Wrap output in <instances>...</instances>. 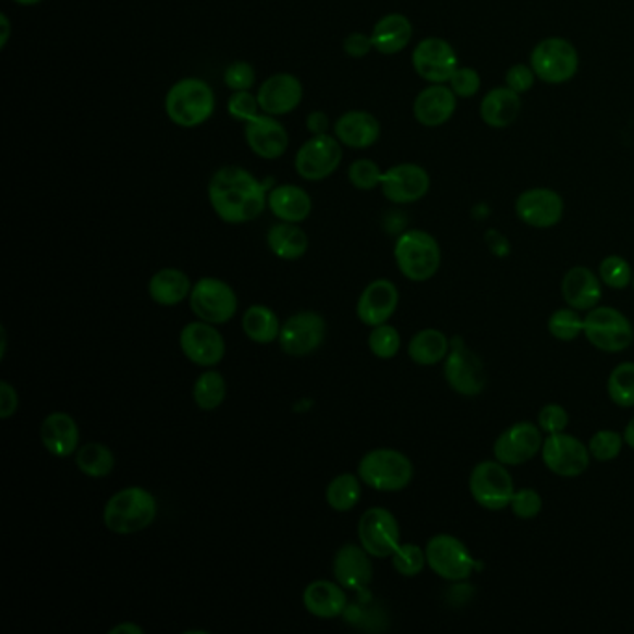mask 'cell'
Instances as JSON below:
<instances>
[{
	"label": "cell",
	"instance_id": "cell-1",
	"mask_svg": "<svg viewBox=\"0 0 634 634\" xmlns=\"http://www.w3.org/2000/svg\"><path fill=\"white\" fill-rule=\"evenodd\" d=\"M272 179L259 181L242 166H222L209 181V204L222 222L242 225L257 220L268 207Z\"/></svg>",
	"mask_w": 634,
	"mask_h": 634
},
{
	"label": "cell",
	"instance_id": "cell-2",
	"mask_svg": "<svg viewBox=\"0 0 634 634\" xmlns=\"http://www.w3.org/2000/svg\"><path fill=\"white\" fill-rule=\"evenodd\" d=\"M159 514L155 495L142 486H127L115 491L102 510V523L112 534L133 536L151 527Z\"/></svg>",
	"mask_w": 634,
	"mask_h": 634
},
{
	"label": "cell",
	"instance_id": "cell-3",
	"mask_svg": "<svg viewBox=\"0 0 634 634\" xmlns=\"http://www.w3.org/2000/svg\"><path fill=\"white\" fill-rule=\"evenodd\" d=\"M164 110L178 127H202L215 114V89L199 76H184L168 89Z\"/></svg>",
	"mask_w": 634,
	"mask_h": 634
},
{
	"label": "cell",
	"instance_id": "cell-4",
	"mask_svg": "<svg viewBox=\"0 0 634 634\" xmlns=\"http://www.w3.org/2000/svg\"><path fill=\"white\" fill-rule=\"evenodd\" d=\"M394 263L399 272L413 281H430L441 267V247L436 236L423 229H407L394 242Z\"/></svg>",
	"mask_w": 634,
	"mask_h": 634
},
{
	"label": "cell",
	"instance_id": "cell-5",
	"mask_svg": "<svg viewBox=\"0 0 634 634\" xmlns=\"http://www.w3.org/2000/svg\"><path fill=\"white\" fill-rule=\"evenodd\" d=\"M413 463L404 452L397 449H375L359 460L357 476L363 486L380 493H397L412 484Z\"/></svg>",
	"mask_w": 634,
	"mask_h": 634
},
{
	"label": "cell",
	"instance_id": "cell-6",
	"mask_svg": "<svg viewBox=\"0 0 634 634\" xmlns=\"http://www.w3.org/2000/svg\"><path fill=\"white\" fill-rule=\"evenodd\" d=\"M584 337L594 349L620 354L634 343L633 322L609 305H597L584 317Z\"/></svg>",
	"mask_w": 634,
	"mask_h": 634
},
{
	"label": "cell",
	"instance_id": "cell-7",
	"mask_svg": "<svg viewBox=\"0 0 634 634\" xmlns=\"http://www.w3.org/2000/svg\"><path fill=\"white\" fill-rule=\"evenodd\" d=\"M528 64L541 83L557 86L570 83L571 78L577 75L581 58L575 45L565 38L552 36L536 44Z\"/></svg>",
	"mask_w": 634,
	"mask_h": 634
},
{
	"label": "cell",
	"instance_id": "cell-8",
	"mask_svg": "<svg viewBox=\"0 0 634 634\" xmlns=\"http://www.w3.org/2000/svg\"><path fill=\"white\" fill-rule=\"evenodd\" d=\"M470 493L478 507L489 512H499L510 507L514 497V476L510 475L504 463L486 460L471 471Z\"/></svg>",
	"mask_w": 634,
	"mask_h": 634
},
{
	"label": "cell",
	"instance_id": "cell-9",
	"mask_svg": "<svg viewBox=\"0 0 634 634\" xmlns=\"http://www.w3.org/2000/svg\"><path fill=\"white\" fill-rule=\"evenodd\" d=\"M426 564L439 578L462 583L473 575L476 560L467 546L452 534H436L425 547Z\"/></svg>",
	"mask_w": 634,
	"mask_h": 634
},
{
	"label": "cell",
	"instance_id": "cell-10",
	"mask_svg": "<svg viewBox=\"0 0 634 634\" xmlns=\"http://www.w3.org/2000/svg\"><path fill=\"white\" fill-rule=\"evenodd\" d=\"M191 309L197 320L222 326L235 318L239 312V296L233 286L218 278H202L192 286Z\"/></svg>",
	"mask_w": 634,
	"mask_h": 634
},
{
	"label": "cell",
	"instance_id": "cell-11",
	"mask_svg": "<svg viewBox=\"0 0 634 634\" xmlns=\"http://www.w3.org/2000/svg\"><path fill=\"white\" fill-rule=\"evenodd\" d=\"M343 144L336 134H318L305 141L294 157V170L304 181L320 183L331 178L343 162Z\"/></svg>",
	"mask_w": 634,
	"mask_h": 634
},
{
	"label": "cell",
	"instance_id": "cell-12",
	"mask_svg": "<svg viewBox=\"0 0 634 634\" xmlns=\"http://www.w3.org/2000/svg\"><path fill=\"white\" fill-rule=\"evenodd\" d=\"M357 539L373 559H391L402 544L399 520L388 508H368L357 521Z\"/></svg>",
	"mask_w": 634,
	"mask_h": 634
},
{
	"label": "cell",
	"instance_id": "cell-13",
	"mask_svg": "<svg viewBox=\"0 0 634 634\" xmlns=\"http://www.w3.org/2000/svg\"><path fill=\"white\" fill-rule=\"evenodd\" d=\"M539 456L552 475L562 478H577L584 475L592 462L588 444L565 431L547 436Z\"/></svg>",
	"mask_w": 634,
	"mask_h": 634
},
{
	"label": "cell",
	"instance_id": "cell-14",
	"mask_svg": "<svg viewBox=\"0 0 634 634\" xmlns=\"http://www.w3.org/2000/svg\"><path fill=\"white\" fill-rule=\"evenodd\" d=\"M443 376L449 388L462 397H478L486 389L484 363L460 339L452 341L451 352L444 357Z\"/></svg>",
	"mask_w": 634,
	"mask_h": 634
},
{
	"label": "cell",
	"instance_id": "cell-15",
	"mask_svg": "<svg viewBox=\"0 0 634 634\" xmlns=\"http://www.w3.org/2000/svg\"><path fill=\"white\" fill-rule=\"evenodd\" d=\"M326 333L328 326L320 313L300 312L283 322L278 343L291 357H307L322 346Z\"/></svg>",
	"mask_w": 634,
	"mask_h": 634
},
{
	"label": "cell",
	"instance_id": "cell-16",
	"mask_svg": "<svg viewBox=\"0 0 634 634\" xmlns=\"http://www.w3.org/2000/svg\"><path fill=\"white\" fill-rule=\"evenodd\" d=\"M544 441V431L539 430L538 425L528 420L514 423L495 439V460L504 463L507 467H517L539 456Z\"/></svg>",
	"mask_w": 634,
	"mask_h": 634
},
{
	"label": "cell",
	"instance_id": "cell-17",
	"mask_svg": "<svg viewBox=\"0 0 634 634\" xmlns=\"http://www.w3.org/2000/svg\"><path fill=\"white\" fill-rule=\"evenodd\" d=\"M412 64L415 73L428 84H449L454 71L460 68L458 54L447 39H420L412 52Z\"/></svg>",
	"mask_w": 634,
	"mask_h": 634
},
{
	"label": "cell",
	"instance_id": "cell-18",
	"mask_svg": "<svg viewBox=\"0 0 634 634\" xmlns=\"http://www.w3.org/2000/svg\"><path fill=\"white\" fill-rule=\"evenodd\" d=\"M179 346L184 357L197 367L210 368L220 365L225 357V341L216 330L215 324L188 322L179 333Z\"/></svg>",
	"mask_w": 634,
	"mask_h": 634
},
{
	"label": "cell",
	"instance_id": "cell-19",
	"mask_svg": "<svg viewBox=\"0 0 634 634\" xmlns=\"http://www.w3.org/2000/svg\"><path fill=\"white\" fill-rule=\"evenodd\" d=\"M430 175L415 162L394 164L383 172L380 191L394 205H412L420 202L430 191Z\"/></svg>",
	"mask_w": 634,
	"mask_h": 634
},
{
	"label": "cell",
	"instance_id": "cell-20",
	"mask_svg": "<svg viewBox=\"0 0 634 634\" xmlns=\"http://www.w3.org/2000/svg\"><path fill=\"white\" fill-rule=\"evenodd\" d=\"M564 199L559 192L536 186L521 192L515 199V215L521 222L534 229H551L564 218Z\"/></svg>",
	"mask_w": 634,
	"mask_h": 634
},
{
	"label": "cell",
	"instance_id": "cell-21",
	"mask_svg": "<svg viewBox=\"0 0 634 634\" xmlns=\"http://www.w3.org/2000/svg\"><path fill=\"white\" fill-rule=\"evenodd\" d=\"M244 138L249 151L263 160H278L289 149V133L276 115L260 114L244 123Z\"/></svg>",
	"mask_w": 634,
	"mask_h": 634
},
{
	"label": "cell",
	"instance_id": "cell-22",
	"mask_svg": "<svg viewBox=\"0 0 634 634\" xmlns=\"http://www.w3.org/2000/svg\"><path fill=\"white\" fill-rule=\"evenodd\" d=\"M260 110L265 114H291L304 101V84L292 73H273L257 89Z\"/></svg>",
	"mask_w": 634,
	"mask_h": 634
},
{
	"label": "cell",
	"instance_id": "cell-23",
	"mask_svg": "<svg viewBox=\"0 0 634 634\" xmlns=\"http://www.w3.org/2000/svg\"><path fill=\"white\" fill-rule=\"evenodd\" d=\"M370 559L373 557L363 549L362 544L349 541L339 547L333 557V577L344 590L365 592L375 578V568Z\"/></svg>",
	"mask_w": 634,
	"mask_h": 634
},
{
	"label": "cell",
	"instance_id": "cell-24",
	"mask_svg": "<svg viewBox=\"0 0 634 634\" xmlns=\"http://www.w3.org/2000/svg\"><path fill=\"white\" fill-rule=\"evenodd\" d=\"M399 302V289L393 281L375 280L363 289L362 296L355 305V313L365 326L376 328L391 320L397 313Z\"/></svg>",
	"mask_w": 634,
	"mask_h": 634
},
{
	"label": "cell",
	"instance_id": "cell-25",
	"mask_svg": "<svg viewBox=\"0 0 634 634\" xmlns=\"http://www.w3.org/2000/svg\"><path fill=\"white\" fill-rule=\"evenodd\" d=\"M458 97L447 84H430L413 101V118L423 127H441L456 112Z\"/></svg>",
	"mask_w": 634,
	"mask_h": 634
},
{
	"label": "cell",
	"instance_id": "cell-26",
	"mask_svg": "<svg viewBox=\"0 0 634 634\" xmlns=\"http://www.w3.org/2000/svg\"><path fill=\"white\" fill-rule=\"evenodd\" d=\"M39 441L51 456H73L81 443V430L75 417L68 412L49 413L39 426Z\"/></svg>",
	"mask_w": 634,
	"mask_h": 634
},
{
	"label": "cell",
	"instance_id": "cell-27",
	"mask_svg": "<svg viewBox=\"0 0 634 634\" xmlns=\"http://www.w3.org/2000/svg\"><path fill=\"white\" fill-rule=\"evenodd\" d=\"M337 141L350 149H368L380 141L381 125L367 110H349L333 123Z\"/></svg>",
	"mask_w": 634,
	"mask_h": 634
},
{
	"label": "cell",
	"instance_id": "cell-28",
	"mask_svg": "<svg viewBox=\"0 0 634 634\" xmlns=\"http://www.w3.org/2000/svg\"><path fill=\"white\" fill-rule=\"evenodd\" d=\"M562 298L577 312H590L601 304L602 281L588 267H573L562 280Z\"/></svg>",
	"mask_w": 634,
	"mask_h": 634
},
{
	"label": "cell",
	"instance_id": "cell-29",
	"mask_svg": "<svg viewBox=\"0 0 634 634\" xmlns=\"http://www.w3.org/2000/svg\"><path fill=\"white\" fill-rule=\"evenodd\" d=\"M304 607L309 614L320 620H336L349 607V596L337 581L318 578L307 584L304 590Z\"/></svg>",
	"mask_w": 634,
	"mask_h": 634
},
{
	"label": "cell",
	"instance_id": "cell-30",
	"mask_svg": "<svg viewBox=\"0 0 634 634\" xmlns=\"http://www.w3.org/2000/svg\"><path fill=\"white\" fill-rule=\"evenodd\" d=\"M268 209L280 222L304 223L312 216L313 199L298 184H278L268 192Z\"/></svg>",
	"mask_w": 634,
	"mask_h": 634
},
{
	"label": "cell",
	"instance_id": "cell-31",
	"mask_svg": "<svg viewBox=\"0 0 634 634\" xmlns=\"http://www.w3.org/2000/svg\"><path fill=\"white\" fill-rule=\"evenodd\" d=\"M375 51L393 57L404 51L413 38L412 21L404 13H388L376 21L370 33Z\"/></svg>",
	"mask_w": 634,
	"mask_h": 634
},
{
	"label": "cell",
	"instance_id": "cell-32",
	"mask_svg": "<svg viewBox=\"0 0 634 634\" xmlns=\"http://www.w3.org/2000/svg\"><path fill=\"white\" fill-rule=\"evenodd\" d=\"M521 112V96L508 86L489 89L480 102V120L491 129H507L517 120Z\"/></svg>",
	"mask_w": 634,
	"mask_h": 634
},
{
	"label": "cell",
	"instance_id": "cell-33",
	"mask_svg": "<svg viewBox=\"0 0 634 634\" xmlns=\"http://www.w3.org/2000/svg\"><path fill=\"white\" fill-rule=\"evenodd\" d=\"M192 281L183 270L179 268H162L157 273H153L147 292L149 298L162 307H173L191 296Z\"/></svg>",
	"mask_w": 634,
	"mask_h": 634
},
{
	"label": "cell",
	"instance_id": "cell-34",
	"mask_svg": "<svg viewBox=\"0 0 634 634\" xmlns=\"http://www.w3.org/2000/svg\"><path fill=\"white\" fill-rule=\"evenodd\" d=\"M267 246L278 259L298 260L309 249V239L300 223H273L268 229Z\"/></svg>",
	"mask_w": 634,
	"mask_h": 634
},
{
	"label": "cell",
	"instance_id": "cell-35",
	"mask_svg": "<svg viewBox=\"0 0 634 634\" xmlns=\"http://www.w3.org/2000/svg\"><path fill=\"white\" fill-rule=\"evenodd\" d=\"M281 326L280 317L268 305H249L242 315V331L255 344L276 343L280 339Z\"/></svg>",
	"mask_w": 634,
	"mask_h": 634
},
{
	"label": "cell",
	"instance_id": "cell-36",
	"mask_svg": "<svg viewBox=\"0 0 634 634\" xmlns=\"http://www.w3.org/2000/svg\"><path fill=\"white\" fill-rule=\"evenodd\" d=\"M451 352V341L443 331L426 328L412 337L407 344V355L415 365L420 367H434L444 362V357Z\"/></svg>",
	"mask_w": 634,
	"mask_h": 634
},
{
	"label": "cell",
	"instance_id": "cell-37",
	"mask_svg": "<svg viewBox=\"0 0 634 634\" xmlns=\"http://www.w3.org/2000/svg\"><path fill=\"white\" fill-rule=\"evenodd\" d=\"M225 397H228V381L222 373H218L215 368H207L205 373L197 376L192 388V399L202 412H215L225 402Z\"/></svg>",
	"mask_w": 634,
	"mask_h": 634
},
{
	"label": "cell",
	"instance_id": "cell-38",
	"mask_svg": "<svg viewBox=\"0 0 634 634\" xmlns=\"http://www.w3.org/2000/svg\"><path fill=\"white\" fill-rule=\"evenodd\" d=\"M75 463L76 470L81 471L84 476L105 478L114 471L115 456L107 444L89 441V443L78 447V451L75 452Z\"/></svg>",
	"mask_w": 634,
	"mask_h": 634
},
{
	"label": "cell",
	"instance_id": "cell-39",
	"mask_svg": "<svg viewBox=\"0 0 634 634\" xmlns=\"http://www.w3.org/2000/svg\"><path fill=\"white\" fill-rule=\"evenodd\" d=\"M363 483L354 473L337 475L326 488V502L336 512H350L362 499Z\"/></svg>",
	"mask_w": 634,
	"mask_h": 634
},
{
	"label": "cell",
	"instance_id": "cell-40",
	"mask_svg": "<svg viewBox=\"0 0 634 634\" xmlns=\"http://www.w3.org/2000/svg\"><path fill=\"white\" fill-rule=\"evenodd\" d=\"M607 391L615 406L634 407V362H623L612 368Z\"/></svg>",
	"mask_w": 634,
	"mask_h": 634
},
{
	"label": "cell",
	"instance_id": "cell-41",
	"mask_svg": "<svg viewBox=\"0 0 634 634\" xmlns=\"http://www.w3.org/2000/svg\"><path fill=\"white\" fill-rule=\"evenodd\" d=\"M343 618L350 625L368 629V631H381V629L388 627V614L373 599H368V601H355L352 605L349 602Z\"/></svg>",
	"mask_w": 634,
	"mask_h": 634
},
{
	"label": "cell",
	"instance_id": "cell-42",
	"mask_svg": "<svg viewBox=\"0 0 634 634\" xmlns=\"http://www.w3.org/2000/svg\"><path fill=\"white\" fill-rule=\"evenodd\" d=\"M547 328L557 341L562 343H571L577 337L584 336V318L581 317V312L573 309V307H562L552 313L549 320H547Z\"/></svg>",
	"mask_w": 634,
	"mask_h": 634
},
{
	"label": "cell",
	"instance_id": "cell-43",
	"mask_svg": "<svg viewBox=\"0 0 634 634\" xmlns=\"http://www.w3.org/2000/svg\"><path fill=\"white\" fill-rule=\"evenodd\" d=\"M597 276L602 281V285L614 291H623L633 283L634 270L622 255H609L599 263Z\"/></svg>",
	"mask_w": 634,
	"mask_h": 634
},
{
	"label": "cell",
	"instance_id": "cell-44",
	"mask_svg": "<svg viewBox=\"0 0 634 634\" xmlns=\"http://www.w3.org/2000/svg\"><path fill=\"white\" fill-rule=\"evenodd\" d=\"M368 350L376 355L378 359H393L400 352L402 346V337L399 330L391 326V324H380L373 328L368 333Z\"/></svg>",
	"mask_w": 634,
	"mask_h": 634
},
{
	"label": "cell",
	"instance_id": "cell-45",
	"mask_svg": "<svg viewBox=\"0 0 634 634\" xmlns=\"http://www.w3.org/2000/svg\"><path fill=\"white\" fill-rule=\"evenodd\" d=\"M393 570L402 577H417L426 565V551L417 544H400L391 557Z\"/></svg>",
	"mask_w": 634,
	"mask_h": 634
},
{
	"label": "cell",
	"instance_id": "cell-46",
	"mask_svg": "<svg viewBox=\"0 0 634 634\" xmlns=\"http://www.w3.org/2000/svg\"><path fill=\"white\" fill-rule=\"evenodd\" d=\"M623 444H625V439L620 431L599 430L588 441V449H590L592 460L612 462L622 454Z\"/></svg>",
	"mask_w": 634,
	"mask_h": 634
},
{
	"label": "cell",
	"instance_id": "cell-47",
	"mask_svg": "<svg viewBox=\"0 0 634 634\" xmlns=\"http://www.w3.org/2000/svg\"><path fill=\"white\" fill-rule=\"evenodd\" d=\"M383 170L370 159H357L350 164L349 181L357 191L368 192L380 188Z\"/></svg>",
	"mask_w": 634,
	"mask_h": 634
},
{
	"label": "cell",
	"instance_id": "cell-48",
	"mask_svg": "<svg viewBox=\"0 0 634 634\" xmlns=\"http://www.w3.org/2000/svg\"><path fill=\"white\" fill-rule=\"evenodd\" d=\"M510 510L517 520H536L544 510V497L533 488L515 489L514 497L510 501Z\"/></svg>",
	"mask_w": 634,
	"mask_h": 634
},
{
	"label": "cell",
	"instance_id": "cell-49",
	"mask_svg": "<svg viewBox=\"0 0 634 634\" xmlns=\"http://www.w3.org/2000/svg\"><path fill=\"white\" fill-rule=\"evenodd\" d=\"M260 112L263 110H260L257 94H252L249 89H246V92H233L228 99V114L235 121L246 123V121L252 120Z\"/></svg>",
	"mask_w": 634,
	"mask_h": 634
},
{
	"label": "cell",
	"instance_id": "cell-50",
	"mask_svg": "<svg viewBox=\"0 0 634 634\" xmlns=\"http://www.w3.org/2000/svg\"><path fill=\"white\" fill-rule=\"evenodd\" d=\"M255 76L254 65L246 60H235L223 71V83L231 92H246L254 88Z\"/></svg>",
	"mask_w": 634,
	"mask_h": 634
},
{
	"label": "cell",
	"instance_id": "cell-51",
	"mask_svg": "<svg viewBox=\"0 0 634 634\" xmlns=\"http://www.w3.org/2000/svg\"><path fill=\"white\" fill-rule=\"evenodd\" d=\"M536 425L546 436L560 434V431H565V428L570 425V415L565 412V407L560 406V404H546L539 410Z\"/></svg>",
	"mask_w": 634,
	"mask_h": 634
},
{
	"label": "cell",
	"instance_id": "cell-52",
	"mask_svg": "<svg viewBox=\"0 0 634 634\" xmlns=\"http://www.w3.org/2000/svg\"><path fill=\"white\" fill-rule=\"evenodd\" d=\"M449 86L456 94V97L470 99L483 88V78L478 75V71L473 70V68H458L449 81Z\"/></svg>",
	"mask_w": 634,
	"mask_h": 634
},
{
	"label": "cell",
	"instance_id": "cell-53",
	"mask_svg": "<svg viewBox=\"0 0 634 634\" xmlns=\"http://www.w3.org/2000/svg\"><path fill=\"white\" fill-rule=\"evenodd\" d=\"M536 78L538 76L534 73L531 64H514L512 68H508L507 76H504L508 88L514 89L520 96L533 89Z\"/></svg>",
	"mask_w": 634,
	"mask_h": 634
},
{
	"label": "cell",
	"instance_id": "cell-54",
	"mask_svg": "<svg viewBox=\"0 0 634 634\" xmlns=\"http://www.w3.org/2000/svg\"><path fill=\"white\" fill-rule=\"evenodd\" d=\"M20 410V393L8 380L0 381V419H12Z\"/></svg>",
	"mask_w": 634,
	"mask_h": 634
},
{
	"label": "cell",
	"instance_id": "cell-55",
	"mask_svg": "<svg viewBox=\"0 0 634 634\" xmlns=\"http://www.w3.org/2000/svg\"><path fill=\"white\" fill-rule=\"evenodd\" d=\"M373 49H375V44H373L370 34L352 33L343 41V51L350 58H365Z\"/></svg>",
	"mask_w": 634,
	"mask_h": 634
},
{
	"label": "cell",
	"instance_id": "cell-56",
	"mask_svg": "<svg viewBox=\"0 0 634 634\" xmlns=\"http://www.w3.org/2000/svg\"><path fill=\"white\" fill-rule=\"evenodd\" d=\"M305 127H307V133L312 134V136L328 134L331 127L330 115L322 112V110H313V112L307 114Z\"/></svg>",
	"mask_w": 634,
	"mask_h": 634
},
{
	"label": "cell",
	"instance_id": "cell-57",
	"mask_svg": "<svg viewBox=\"0 0 634 634\" xmlns=\"http://www.w3.org/2000/svg\"><path fill=\"white\" fill-rule=\"evenodd\" d=\"M0 49H7L8 39H10V34H12V25H10V17L7 13H0Z\"/></svg>",
	"mask_w": 634,
	"mask_h": 634
},
{
	"label": "cell",
	"instance_id": "cell-58",
	"mask_svg": "<svg viewBox=\"0 0 634 634\" xmlns=\"http://www.w3.org/2000/svg\"><path fill=\"white\" fill-rule=\"evenodd\" d=\"M110 634H144V629L133 622H123L110 629Z\"/></svg>",
	"mask_w": 634,
	"mask_h": 634
},
{
	"label": "cell",
	"instance_id": "cell-59",
	"mask_svg": "<svg viewBox=\"0 0 634 634\" xmlns=\"http://www.w3.org/2000/svg\"><path fill=\"white\" fill-rule=\"evenodd\" d=\"M623 439H625V444H627L629 449H633L634 451V417L629 420L627 426H625V430H623Z\"/></svg>",
	"mask_w": 634,
	"mask_h": 634
},
{
	"label": "cell",
	"instance_id": "cell-60",
	"mask_svg": "<svg viewBox=\"0 0 634 634\" xmlns=\"http://www.w3.org/2000/svg\"><path fill=\"white\" fill-rule=\"evenodd\" d=\"M13 2L20 7H38L39 2H44V0H13Z\"/></svg>",
	"mask_w": 634,
	"mask_h": 634
},
{
	"label": "cell",
	"instance_id": "cell-61",
	"mask_svg": "<svg viewBox=\"0 0 634 634\" xmlns=\"http://www.w3.org/2000/svg\"><path fill=\"white\" fill-rule=\"evenodd\" d=\"M633 286H634V276H633Z\"/></svg>",
	"mask_w": 634,
	"mask_h": 634
}]
</instances>
